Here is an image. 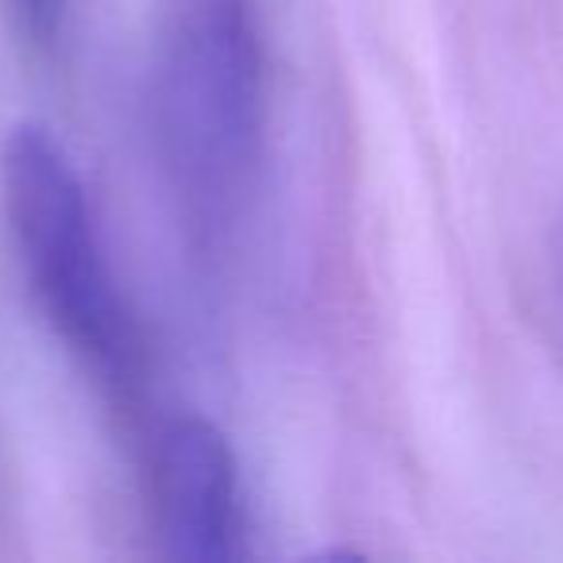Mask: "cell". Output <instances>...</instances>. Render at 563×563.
I'll return each instance as SVG.
<instances>
[{
	"label": "cell",
	"instance_id": "1",
	"mask_svg": "<svg viewBox=\"0 0 563 563\" xmlns=\"http://www.w3.org/2000/svg\"><path fill=\"white\" fill-rule=\"evenodd\" d=\"M155 151L205 235L240 220L266 140V70L255 0H155L147 58Z\"/></svg>",
	"mask_w": 563,
	"mask_h": 563
},
{
	"label": "cell",
	"instance_id": "2",
	"mask_svg": "<svg viewBox=\"0 0 563 563\" xmlns=\"http://www.w3.org/2000/svg\"><path fill=\"white\" fill-rule=\"evenodd\" d=\"M0 201L16 255L51 329L93 371L124 383L135 332L97 240L86 186L51 128L16 124L0 151Z\"/></svg>",
	"mask_w": 563,
	"mask_h": 563
},
{
	"label": "cell",
	"instance_id": "3",
	"mask_svg": "<svg viewBox=\"0 0 563 563\" xmlns=\"http://www.w3.org/2000/svg\"><path fill=\"white\" fill-rule=\"evenodd\" d=\"M155 529L170 560L224 563L243 552L240 463L205 417H178L158 437Z\"/></svg>",
	"mask_w": 563,
	"mask_h": 563
},
{
	"label": "cell",
	"instance_id": "4",
	"mask_svg": "<svg viewBox=\"0 0 563 563\" xmlns=\"http://www.w3.org/2000/svg\"><path fill=\"white\" fill-rule=\"evenodd\" d=\"M9 4H12V12H16L20 27H24L35 43H51L58 27H63L66 0H9Z\"/></svg>",
	"mask_w": 563,
	"mask_h": 563
}]
</instances>
